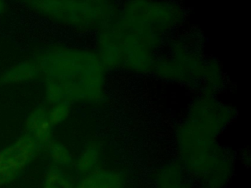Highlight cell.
<instances>
[{"label":"cell","instance_id":"cell-3","mask_svg":"<svg viewBox=\"0 0 251 188\" xmlns=\"http://www.w3.org/2000/svg\"><path fill=\"white\" fill-rule=\"evenodd\" d=\"M217 131L185 118L176 130L177 159L188 178L201 188H225L235 170V157L218 142Z\"/></svg>","mask_w":251,"mask_h":188},{"label":"cell","instance_id":"cell-15","mask_svg":"<svg viewBox=\"0 0 251 188\" xmlns=\"http://www.w3.org/2000/svg\"><path fill=\"white\" fill-rule=\"evenodd\" d=\"M202 81L203 83V94L215 95V93L223 87V71L221 66L215 60L205 62Z\"/></svg>","mask_w":251,"mask_h":188},{"label":"cell","instance_id":"cell-13","mask_svg":"<svg viewBox=\"0 0 251 188\" xmlns=\"http://www.w3.org/2000/svg\"><path fill=\"white\" fill-rule=\"evenodd\" d=\"M45 151L48 154L51 165L64 170H73L75 158L64 143L54 139Z\"/></svg>","mask_w":251,"mask_h":188},{"label":"cell","instance_id":"cell-9","mask_svg":"<svg viewBox=\"0 0 251 188\" xmlns=\"http://www.w3.org/2000/svg\"><path fill=\"white\" fill-rule=\"evenodd\" d=\"M47 110V105L36 106L25 120V133L33 138L42 151L54 140V127L48 120Z\"/></svg>","mask_w":251,"mask_h":188},{"label":"cell","instance_id":"cell-10","mask_svg":"<svg viewBox=\"0 0 251 188\" xmlns=\"http://www.w3.org/2000/svg\"><path fill=\"white\" fill-rule=\"evenodd\" d=\"M105 147L103 141L100 138L90 140L75 159L73 173L80 177L102 167Z\"/></svg>","mask_w":251,"mask_h":188},{"label":"cell","instance_id":"cell-8","mask_svg":"<svg viewBox=\"0 0 251 188\" xmlns=\"http://www.w3.org/2000/svg\"><path fill=\"white\" fill-rule=\"evenodd\" d=\"M130 180L125 170L100 167L76 180L75 188H129Z\"/></svg>","mask_w":251,"mask_h":188},{"label":"cell","instance_id":"cell-12","mask_svg":"<svg viewBox=\"0 0 251 188\" xmlns=\"http://www.w3.org/2000/svg\"><path fill=\"white\" fill-rule=\"evenodd\" d=\"M40 79V72L33 57L17 62L0 74V86L27 83Z\"/></svg>","mask_w":251,"mask_h":188},{"label":"cell","instance_id":"cell-17","mask_svg":"<svg viewBox=\"0 0 251 188\" xmlns=\"http://www.w3.org/2000/svg\"><path fill=\"white\" fill-rule=\"evenodd\" d=\"M8 7H9V6H8L6 1L0 0V17L8 12Z\"/></svg>","mask_w":251,"mask_h":188},{"label":"cell","instance_id":"cell-2","mask_svg":"<svg viewBox=\"0 0 251 188\" xmlns=\"http://www.w3.org/2000/svg\"><path fill=\"white\" fill-rule=\"evenodd\" d=\"M32 57L44 82L47 105L106 102L108 70L95 49L55 43L37 47Z\"/></svg>","mask_w":251,"mask_h":188},{"label":"cell","instance_id":"cell-7","mask_svg":"<svg viewBox=\"0 0 251 188\" xmlns=\"http://www.w3.org/2000/svg\"><path fill=\"white\" fill-rule=\"evenodd\" d=\"M236 115L233 106L222 102L215 95L202 94L191 103L186 118L222 133L233 121Z\"/></svg>","mask_w":251,"mask_h":188},{"label":"cell","instance_id":"cell-5","mask_svg":"<svg viewBox=\"0 0 251 188\" xmlns=\"http://www.w3.org/2000/svg\"><path fill=\"white\" fill-rule=\"evenodd\" d=\"M168 49L167 54L157 57L152 73L164 80L186 85L202 80L206 60L199 51L182 38L171 41Z\"/></svg>","mask_w":251,"mask_h":188},{"label":"cell","instance_id":"cell-6","mask_svg":"<svg viewBox=\"0 0 251 188\" xmlns=\"http://www.w3.org/2000/svg\"><path fill=\"white\" fill-rule=\"evenodd\" d=\"M42 151L36 141L25 132L12 143L0 150V187L18 179Z\"/></svg>","mask_w":251,"mask_h":188},{"label":"cell","instance_id":"cell-16","mask_svg":"<svg viewBox=\"0 0 251 188\" xmlns=\"http://www.w3.org/2000/svg\"><path fill=\"white\" fill-rule=\"evenodd\" d=\"M72 104L67 101H61L48 107L47 114L48 120L54 128L64 123L70 117Z\"/></svg>","mask_w":251,"mask_h":188},{"label":"cell","instance_id":"cell-1","mask_svg":"<svg viewBox=\"0 0 251 188\" xmlns=\"http://www.w3.org/2000/svg\"><path fill=\"white\" fill-rule=\"evenodd\" d=\"M186 18L184 7L174 1H126L118 18L97 32L95 50L108 70L152 73L167 37Z\"/></svg>","mask_w":251,"mask_h":188},{"label":"cell","instance_id":"cell-11","mask_svg":"<svg viewBox=\"0 0 251 188\" xmlns=\"http://www.w3.org/2000/svg\"><path fill=\"white\" fill-rule=\"evenodd\" d=\"M152 178L155 188H193L181 164L176 160L158 167Z\"/></svg>","mask_w":251,"mask_h":188},{"label":"cell","instance_id":"cell-14","mask_svg":"<svg viewBox=\"0 0 251 188\" xmlns=\"http://www.w3.org/2000/svg\"><path fill=\"white\" fill-rule=\"evenodd\" d=\"M73 171L50 165L45 173L42 188H75Z\"/></svg>","mask_w":251,"mask_h":188},{"label":"cell","instance_id":"cell-4","mask_svg":"<svg viewBox=\"0 0 251 188\" xmlns=\"http://www.w3.org/2000/svg\"><path fill=\"white\" fill-rule=\"evenodd\" d=\"M23 4L53 23L83 33H97L120 13V4L106 0H33Z\"/></svg>","mask_w":251,"mask_h":188}]
</instances>
